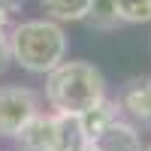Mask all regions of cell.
Listing matches in <instances>:
<instances>
[{
  "label": "cell",
  "mask_w": 151,
  "mask_h": 151,
  "mask_svg": "<svg viewBox=\"0 0 151 151\" xmlns=\"http://www.w3.org/2000/svg\"><path fill=\"white\" fill-rule=\"evenodd\" d=\"M91 0H40V9L52 21H85V12Z\"/></svg>",
  "instance_id": "9c48e42d"
},
{
  "label": "cell",
  "mask_w": 151,
  "mask_h": 151,
  "mask_svg": "<svg viewBox=\"0 0 151 151\" xmlns=\"http://www.w3.org/2000/svg\"><path fill=\"white\" fill-rule=\"evenodd\" d=\"M121 118V106H118V100H100V103L94 106V109H88V112H82L79 115V121H82V130H85V136H88V142L94 139L97 133H103L112 121H118Z\"/></svg>",
  "instance_id": "ba28073f"
},
{
  "label": "cell",
  "mask_w": 151,
  "mask_h": 151,
  "mask_svg": "<svg viewBox=\"0 0 151 151\" xmlns=\"http://www.w3.org/2000/svg\"><path fill=\"white\" fill-rule=\"evenodd\" d=\"M85 151H91V148H85Z\"/></svg>",
  "instance_id": "9a60e30c"
},
{
  "label": "cell",
  "mask_w": 151,
  "mask_h": 151,
  "mask_svg": "<svg viewBox=\"0 0 151 151\" xmlns=\"http://www.w3.org/2000/svg\"><path fill=\"white\" fill-rule=\"evenodd\" d=\"M40 94L21 85H3L0 88V136L15 139V133L27 124L33 115H40Z\"/></svg>",
  "instance_id": "3957f363"
},
{
  "label": "cell",
  "mask_w": 151,
  "mask_h": 151,
  "mask_svg": "<svg viewBox=\"0 0 151 151\" xmlns=\"http://www.w3.org/2000/svg\"><path fill=\"white\" fill-rule=\"evenodd\" d=\"M88 148L91 151H145L139 130H136L130 121H124V118L112 121L103 133H97L94 139L88 142Z\"/></svg>",
  "instance_id": "277c9868"
},
{
  "label": "cell",
  "mask_w": 151,
  "mask_h": 151,
  "mask_svg": "<svg viewBox=\"0 0 151 151\" xmlns=\"http://www.w3.org/2000/svg\"><path fill=\"white\" fill-rule=\"evenodd\" d=\"M85 24L94 30H115L121 18H118V9L112 0H91V6L85 12Z\"/></svg>",
  "instance_id": "30bf717a"
},
{
  "label": "cell",
  "mask_w": 151,
  "mask_h": 151,
  "mask_svg": "<svg viewBox=\"0 0 151 151\" xmlns=\"http://www.w3.org/2000/svg\"><path fill=\"white\" fill-rule=\"evenodd\" d=\"M9 33V52L12 64L21 70L48 76L58 64L67 60V33L58 21L52 18H30L15 24Z\"/></svg>",
  "instance_id": "7a4b0ae2"
},
{
  "label": "cell",
  "mask_w": 151,
  "mask_h": 151,
  "mask_svg": "<svg viewBox=\"0 0 151 151\" xmlns=\"http://www.w3.org/2000/svg\"><path fill=\"white\" fill-rule=\"evenodd\" d=\"M12 64V52H9V33L0 30V76H3Z\"/></svg>",
  "instance_id": "4fadbf2b"
},
{
  "label": "cell",
  "mask_w": 151,
  "mask_h": 151,
  "mask_svg": "<svg viewBox=\"0 0 151 151\" xmlns=\"http://www.w3.org/2000/svg\"><path fill=\"white\" fill-rule=\"evenodd\" d=\"M118 9L121 24H148L151 21V0H112Z\"/></svg>",
  "instance_id": "8fae6325"
},
{
  "label": "cell",
  "mask_w": 151,
  "mask_h": 151,
  "mask_svg": "<svg viewBox=\"0 0 151 151\" xmlns=\"http://www.w3.org/2000/svg\"><path fill=\"white\" fill-rule=\"evenodd\" d=\"M45 100L58 115H76L106 100V79L88 60H64L45 76Z\"/></svg>",
  "instance_id": "6da1fadb"
},
{
  "label": "cell",
  "mask_w": 151,
  "mask_h": 151,
  "mask_svg": "<svg viewBox=\"0 0 151 151\" xmlns=\"http://www.w3.org/2000/svg\"><path fill=\"white\" fill-rule=\"evenodd\" d=\"M55 115V136H52V151H85L88 136L82 130V121L76 115Z\"/></svg>",
  "instance_id": "52a82bcc"
},
{
  "label": "cell",
  "mask_w": 151,
  "mask_h": 151,
  "mask_svg": "<svg viewBox=\"0 0 151 151\" xmlns=\"http://www.w3.org/2000/svg\"><path fill=\"white\" fill-rule=\"evenodd\" d=\"M118 106L136 121H151V76H136L121 88Z\"/></svg>",
  "instance_id": "5b68a950"
},
{
  "label": "cell",
  "mask_w": 151,
  "mask_h": 151,
  "mask_svg": "<svg viewBox=\"0 0 151 151\" xmlns=\"http://www.w3.org/2000/svg\"><path fill=\"white\" fill-rule=\"evenodd\" d=\"M52 136H55V115L40 112L15 133V142L18 151H52Z\"/></svg>",
  "instance_id": "8992f818"
},
{
  "label": "cell",
  "mask_w": 151,
  "mask_h": 151,
  "mask_svg": "<svg viewBox=\"0 0 151 151\" xmlns=\"http://www.w3.org/2000/svg\"><path fill=\"white\" fill-rule=\"evenodd\" d=\"M145 151H151V145H148V148H145Z\"/></svg>",
  "instance_id": "5bb4252c"
},
{
  "label": "cell",
  "mask_w": 151,
  "mask_h": 151,
  "mask_svg": "<svg viewBox=\"0 0 151 151\" xmlns=\"http://www.w3.org/2000/svg\"><path fill=\"white\" fill-rule=\"evenodd\" d=\"M21 6H24V0H0V30L9 27V21L21 12Z\"/></svg>",
  "instance_id": "7c38bea8"
}]
</instances>
